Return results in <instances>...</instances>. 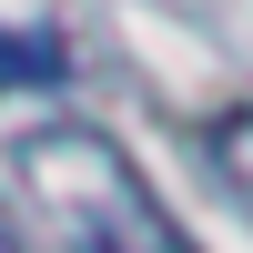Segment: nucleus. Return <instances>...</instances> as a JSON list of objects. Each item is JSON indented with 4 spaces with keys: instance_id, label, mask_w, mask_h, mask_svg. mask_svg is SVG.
Instances as JSON below:
<instances>
[{
    "instance_id": "obj_1",
    "label": "nucleus",
    "mask_w": 253,
    "mask_h": 253,
    "mask_svg": "<svg viewBox=\"0 0 253 253\" xmlns=\"http://www.w3.org/2000/svg\"><path fill=\"white\" fill-rule=\"evenodd\" d=\"M20 172H31L41 213L71 253H193V233L172 223V203L152 193L122 142H101L91 122H41L20 142Z\"/></svg>"
},
{
    "instance_id": "obj_2",
    "label": "nucleus",
    "mask_w": 253,
    "mask_h": 253,
    "mask_svg": "<svg viewBox=\"0 0 253 253\" xmlns=\"http://www.w3.org/2000/svg\"><path fill=\"white\" fill-rule=\"evenodd\" d=\"M61 81H71L61 31H10L0 20V91H61Z\"/></svg>"
},
{
    "instance_id": "obj_3",
    "label": "nucleus",
    "mask_w": 253,
    "mask_h": 253,
    "mask_svg": "<svg viewBox=\"0 0 253 253\" xmlns=\"http://www.w3.org/2000/svg\"><path fill=\"white\" fill-rule=\"evenodd\" d=\"M203 152H213V172L233 182V203L253 213V101H233V112L203 122Z\"/></svg>"
},
{
    "instance_id": "obj_4",
    "label": "nucleus",
    "mask_w": 253,
    "mask_h": 253,
    "mask_svg": "<svg viewBox=\"0 0 253 253\" xmlns=\"http://www.w3.org/2000/svg\"><path fill=\"white\" fill-rule=\"evenodd\" d=\"M0 253H31V243H20V223H10V213H0Z\"/></svg>"
}]
</instances>
